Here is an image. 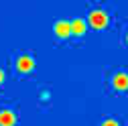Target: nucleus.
I'll return each instance as SVG.
<instances>
[{
  "label": "nucleus",
  "mask_w": 128,
  "mask_h": 126,
  "mask_svg": "<svg viewBox=\"0 0 128 126\" xmlns=\"http://www.w3.org/2000/svg\"><path fill=\"white\" fill-rule=\"evenodd\" d=\"M16 67H18V71H30L35 67V59L30 55H20L16 59Z\"/></svg>",
  "instance_id": "7ed1b4c3"
},
{
  "label": "nucleus",
  "mask_w": 128,
  "mask_h": 126,
  "mask_svg": "<svg viewBox=\"0 0 128 126\" xmlns=\"http://www.w3.org/2000/svg\"><path fill=\"white\" fill-rule=\"evenodd\" d=\"M16 114L12 110H0V126H14Z\"/></svg>",
  "instance_id": "20e7f679"
},
{
  "label": "nucleus",
  "mask_w": 128,
  "mask_h": 126,
  "mask_svg": "<svg viewBox=\"0 0 128 126\" xmlns=\"http://www.w3.org/2000/svg\"><path fill=\"white\" fill-rule=\"evenodd\" d=\"M71 33L73 35H84L86 33V20L84 18H73L71 20Z\"/></svg>",
  "instance_id": "423d86ee"
},
{
  "label": "nucleus",
  "mask_w": 128,
  "mask_h": 126,
  "mask_svg": "<svg viewBox=\"0 0 128 126\" xmlns=\"http://www.w3.org/2000/svg\"><path fill=\"white\" fill-rule=\"evenodd\" d=\"M2 80H4V71L0 69V84H2Z\"/></svg>",
  "instance_id": "6e6552de"
},
{
  "label": "nucleus",
  "mask_w": 128,
  "mask_h": 126,
  "mask_svg": "<svg viewBox=\"0 0 128 126\" xmlns=\"http://www.w3.org/2000/svg\"><path fill=\"white\" fill-rule=\"evenodd\" d=\"M112 84H114L116 90H128V73L118 71V73L114 75V80H112Z\"/></svg>",
  "instance_id": "39448f33"
},
{
  "label": "nucleus",
  "mask_w": 128,
  "mask_h": 126,
  "mask_svg": "<svg viewBox=\"0 0 128 126\" xmlns=\"http://www.w3.org/2000/svg\"><path fill=\"white\" fill-rule=\"evenodd\" d=\"M53 28H55L57 37H69L71 35V20H57Z\"/></svg>",
  "instance_id": "f03ea898"
},
{
  "label": "nucleus",
  "mask_w": 128,
  "mask_h": 126,
  "mask_svg": "<svg viewBox=\"0 0 128 126\" xmlns=\"http://www.w3.org/2000/svg\"><path fill=\"white\" fill-rule=\"evenodd\" d=\"M126 41H128V35H126Z\"/></svg>",
  "instance_id": "1a4fd4ad"
},
{
  "label": "nucleus",
  "mask_w": 128,
  "mask_h": 126,
  "mask_svg": "<svg viewBox=\"0 0 128 126\" xmlns=\"http://www.w3.org/2000/svg\"><path fill=\"white\" fill-rule=\"evenodd\" d=\"M102 126H120V124H118L114 118H108V120H104V122H102Z\"/></svg>",
  "instance_id": "0eeeda50"
},
{
  "label": "nucleus",
  "mask_w": 128,
  "mask_h": 126,
  "mask_svg": "<svg viewBox=\"0 0 128 126\" xmlns=\"http://www.w3.org/2000/svg\"><path fill=\"white\" fill-rule=\"evenodd\" d=\"M90 22H92V26H96V28L106 26V24H108V12L102 10V8H94V10L90 12Z\"/></svg>",
  "instance_id": "f257e3e1"
}]
</instances>
